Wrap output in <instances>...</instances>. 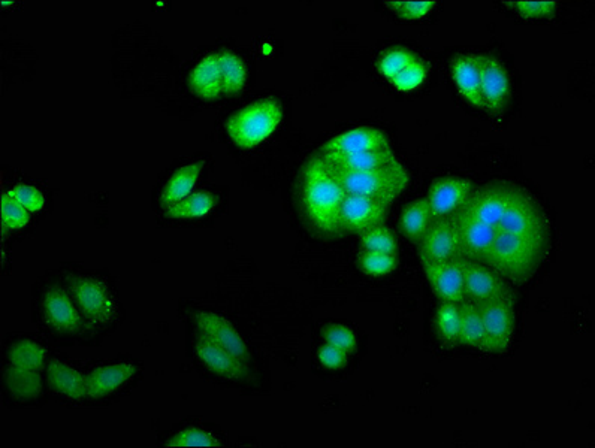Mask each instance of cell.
I'll use <instances>...</instances> for the list:
<instances>
[{
    "mask_svg": "<svg viewBox=\"0 0 595 448\" xmlns=\"http://www.w3.org/2000/svg\"><path fill=\"white\" fill-rule=\"evenodd\" d=\"M418 57L404 48H392V50L385 51L380 54L379 62H377V69L380 74L385 75L389 81L394 80L398 74L404 71L410 63L415 62Z\"/></svg>",
    "mask_w": 595,
    "mask_h": 448,
    "instance_id": "e575fe53",
    "label": "cell"
},
{
    "mask_svg": "<svg viewBox=\"0 0 595 448\" xmlns=\"http://www.w3.org/2000/svg\"><path fill=\"white\" fill-rule=\"evenodd\" d=\"M42 314L45 322L53 331L71 334L81 328V319L77 308L62 289L47 290L42 299Z\"/></svg>",
    "mask_w": 595,
    "mask_h": 448,
    "instance_id": "ac0fdd59",
    "label": "cell"
},
{
    "mask_svg": "<svg viewBox=\"0 0 595 448\" xmlns=\"http://www.w3.org/2000/svg\"><path fill=\"white\" fill-rule=\"evenodd\" d=\"M461 260L425 265L427 278L443 302L461 304L464 301V275Z\"/></svg>",
    "mask_w": 595,
    "mask_h": 448,
    "instance_id": "d6986e66",
    "label": "cell"
},
{
    "mask_svg": "<svg viewBox=\"0 0 595 448\" xmlns=\"http://www.w3.org/2000/svg\"><path fill=\"white\" fill-rule=\"evenodd\" d=\"M6 359H8L9 366H14V368L42 372L45 360H47V350L38 342L21 339L9 347Z\"/></svg>",
    "mask_w": 595,
    "mask_h": 448,
    "instance_id": "83f0119b",
    "label": "cell"
},
{
    "mask_svg": "<svg viewBox=\"0 0 595 448\" xmlns=\"http://www.w3.org/2000/svg\"><path fill=\"white\" fill-rule=\"evenodd\" d=\"M398 254H383L376 251H362L359 268L370 277H385L397 269Z\"/></svg>",
    "mask_w": 595,
    "mask_h": 448,
    "instance_id": "d6a6232c",
    "label": "cell"
},
{
    "mask_svg": "<svg viewBox=\"0 0 595 448\" xmlns=\"http://www.w3.org/2000/svg\"><path fill=\"white\" fill-rule=\"evenodd\" d=\"M72 295L84 319L92 325H107L116 316V301L102 281L89 277L77 278L72 283Z\"/></svg>",
    "mask_w": 595,
    "mask_h": 448,
    "instance_id": "8992f818",
    "label": "cell"
},
{
    "mask_svg": "<svg viewBox=\"0 0 595 448\" xmlns=\"http://www.w3.org/2000/svg\"><path fill=\"white\" fill-rule=\"evenodd\" d=\"M461 265L462 275H464V295L468 296V301L480 305L494 299L512 296L509 287L494 269L467 259H462Z\"/></svg>",
    "mask_w": 595,
    "mask_h": 448,
    "instance_id": "9c48e42d",
    "label": "cell"
},
{
    "mask_svg": "<svg viewBox=\"0 0 595 448\" xmlns=\"http://www.w3.org/2000/svg\"><path fill=\"white\" fill-rule=\"evenodd\" d=\"M459 326H461L459 305L443 302L442 307L437 311V331L445 344H458Z\"/></svg>",
    "mask_w": 595,
    "mask_h": 448,
    "instance_id": "4dcf8cb0",
    "label": "cell"
},
{
    "mask_svg": "<svg viewBox=\"0 0 595 448\" xmlns=\"http://www.w3.org/2000/svg\"><path fill=\"white\" fill-rule=\"evenodd\" d=\"M480 93H482L483 110L489 111L491 114L501 115L509 105V74L497 57L483 56Z\"/></svg>",
    "mask_w": 595,
    "mask_h": 448,
    "instance_id": "7c38bea8",
    "label": "cell"
},
{
    "mask_svg": "<svg viewBox=\"0 0 595 448\" xmlns=\"http://www.w3.org/2000/svg\"><path fill=\"white\" fill-rule=\"evenodd\" d=\"M190 86L196 95L204 98H216L220 92H223L219 54H210L196 65L190 74Z\"/></svg>",
    "mask_w": 595,
    "mask_h": 448,
    "instance_id": "d4e9b609",
    "label": "cell"
},
{
    "mask_svg": "<svg viewBox=\"0 0 595 448\" xmlns=\"http://www.w3.org/2000/svg\"><path fill=\"white\" fill-rule=\"evenodd\" d=\"M320 159L331 168L350 172L374 171L398 162L392 148L353 154H322Z\"/></svg>",
    "mask_w": 595,
    "mask_h": 448,
    "instance_id": "603a6c76",
    "label": "cell"
},
{
    "mask_svg": "<svg viewBox=\"0 0 595 448\" xmlns=\"http://www.w3.org/2000/svg\"><path fill=\"white\" fill-rule=\"evenodd\" d=\"M47 383L51 393L63 401L80 404L87 398L86 377L62 360H54L48 366Z\"/></svg>",
    "mask_w": 595,
    "mask_h": 448,
    "instance_id": "ffe728a7",
    "label": "cell"
},
{
    "mask_svg": "<svg viewBox=\"0 0 595 448\" xmlns=\"http://www.w3.org/2000/svg\"><path fill=\"white\" fill-rule=\"evenodd\" d=\"M137 375V368L131 363H111L102 368L93 369L86 377L87 398L105 399L116 395L128 386Z\"/></svg>",
    "mask_w": 595,
    "mask_h": 448,
    "instance_id": "5bb4252c",
    "label": "cell"
},
{
    "mask_svg": "<svg viewBox=\"0 0 595 448\" xmlns=\"http://www.w3.org/2000/svg\"><path fill=\"white\" fill-rule=\"evenodd\" d=\"M498 230L530 239L548 250L551 247V222L545 210L527 190L512 184Z\"/></svg>",
    "mask_w": 595,
    "mask_h": 448,
    "instance_id": "277c9868",
    "label": "cell"
},
{
    "mask_svg": "<svg viewBox=\"0 0 595 448\" xmlns=\"http://www.w3.org/2000/svg\"><path fill=\"white\" fill-rule=\"evenodd\" d=\"M317 359L326 369H341L347 363L346 351L334 347V345L325 344L317 351Z\"/></svg>",
    "mask_w": 595,
    "mask_h": 448,
    "instance_id": "7bdbcfd3",
    "label": "cell"
},
{
    "mask_svg": "<svg viewBox=\"0 0 595 448\" xmlns=\"http://www.w3.org/2000/svg\"><path fill=\"white\" fill-rule=\"evenodd\" d=\"M391 148L388 138L376 127L364 126L335 136L322 147V154H353Z\"/></svg>",
    "mask_w": 595,
    "mask_h": 448,
    "instance_id": "2e32d148",
    "label": "cell"
},
{
    "mask_svg": "<svg viewBox=\"0 0 595 448\" xmlns=\"http://www.w3.org/2000/svg\"><path fill=\"white\" fill-rule=\"evenodd\" d=\"M195 353L202 365L219 377L238 380L246 374V362L238 359L204 334L196 339Z\"/></svg>",
    "mask_w": 595,
    "mask_h": 448,
    "instance_id": "e0dca14e",
    "label": "cell"
},
{
    "mask_svg": "<svg viewBox=\"0 0 595 448\" xmlns=\"http://www.w3.org/2000/svg\"><path fill=\"white\" fill-rule=\"evenodd\" d=\"M361 245L364 251H376V253L383 254H398V242L394 233L388 227L380 226L373 227L362 233Z\"/></svg>",
    "mask_w": 595,
    "mask_h": 448,
    "instance_id": "836d02e7",
    "label": "cell"
},
{
    "mask_svg": "<svg viewBox=\"0 0 595 448\" xmlns=\"http://www.w3.org/2000/svg\"><path fill=\"white\" fill-rule=\"evenodd\" d=\"M421 259L424 266L462 259L458 230L453 220H434L421 239Z\"/></svg>",
    "mask_w": 595,
    "mask_h": 448,
    "instance_id": "30bf717a",
    "label": "cell"
},
{
    "mask_svg": "<svg viewBox=\"0 0 595 448\" xmlns=\"http://www.w3.org/2000/svg\"><path fill=\"white\" fill-rule=\"evenodd\" d=\"M473 186L470 181L458 177L440 178L431 186L430 202L434 219H446L450 214L456 213L470 196Z\"/></svg>",
    "mask_w": 595,
    "mask_h": 448,
    "instance_id": "9a60e30c",
    "label": "cell"
},
{
    "mask_svg": "<svg viewBox=\"0 0 595 448\" xmlns=\"http://www.w3.org/2000/svg\"><path fill=\"white\" fill-rule=\"evenodd\" d=\"M304 177V204L311 222L323 232H337L346 192L320 157L308 163Z\"/></svg>",
    "mask_w": 595,
    "mask_h": 448,
    "instance_id": "6da1fadb",
    "label": "cell"
},
{
    "mask_svg": "<svg viewBox=\"0 0 595 448\" xmlns=\"http://www.w3.org/2000/svg\"><path fill=\"white\" fill-rule=\"evenodd\" d=\"M8 195L14 198L18 204L23 205L27 211H39L44 208V196L35 187L21 184V186L14 187Z\"/></svg>",
    "mask_w": 595,
    "mask_h": 448,
    "instance_id": "60d3db41",
    "label": "cell"
},
{
    "mask_svg": "<svg viewBox=\"0 0 595 448\" xmlns=\"http://www.w3.org/2000/svg\"><path fill=\"white\" fill-rule=\"evenodd\" d=\"M453 222H455L456 230H458L462 259L485 262L489 250H491L492 242L497 236V227L476 219L462 208L456 211Z\"/></svg>",
    "mask_w": 595,
    "mask_h": 448,
    "instance_id": "ba28073f",
    "label": "cell"
},
{
    "mask_svg": "<svg viewBox=\"0 0 595 448\" xmlns=\"http://www.w3.org/2000/svg\"><path fill=\"white\" fill-rule=\"evenodd\" d=\"M388 207L364 196L346 195L341 204L340 227L349 232H367L385 222Z\"/></svg>",
    "mask_w": 595,
    "mask_h": 448,
    "instance_id": "8fae6325",
    "label": "cell"
},
{
    "mask_svg": "<svg viewBox=\"0 0 595 448\" xmlns=\"http://www.w3.org/2000/svg\"><path fill=\"white\" fill-rule=\"evenodd\" d=\"M510 184H488L480 187L476 192L470 193L462 210L470 213L476 219L491 224L498 229L501 216L506 207L507 196H509Z\"/></svg>",
    "mask_w": 595,
    "mask_h": 448,
    "instance_id": "4fadbf2b",
    "label": "cell"
},
{
    "mask_svg": "<svg viewBox=\"0 0 595 448\" xmlns=\"http://www.w3.org/2000/svg\"><path fill=\"white\" fill-rule=\"evenodd\" d=\"M196 323L201 328L202 334L208 336L211 341L216 342L243 362L249 360L246 342L232 328L231 323L226 322L223 317L217 316V314L202 313L196 317Z\"/></svg>",
    "mask_w": 595,
    "mask_h": 448,
    "instance_id": "7402d4cb",
    "label": "cell"
},
{
    "mask_svg": "<svg viewBox=\"0 0 595 448\" xmlns=\"http://www.w3.org/2000/svg\"><path fill=\"white\" fill-rule=\"evenodd\" d=\"M3 384L11 398L18 402H36L42 396L41 372L8 366L3 371Z\"/></svg>",
    "mask_w": 595,
    "mask_h": 448,
    "instance_id": "cb8c5ba5",
    "label": "cell"
},
{
    "mask_svg": "<svg viewBox=\"0 0 595 448\" xmlns=\"http://www.w3.org/2000/svg\"><path fill=\"white\" fill-rule=\"evenodd\" d=\"M434 220L436 219H434L428 199H419L404 208L400 219V229L410 241L421 242Z\"/></svg>",
    "mask_w": 595,
    "mask_h": 448,
    "instance_id": "484cf974",
    "label": "cell"
},
{
    "mask_svg": "<svg viewBox=\"0 0 595 448\" xmlns=\"http://www.w3.org/2000/svg\"><path fill=\"white\" fill-rule=\"evenodd\" d=\"M427 75V65H425V63L418 57V59H416L415 62L410 63L401 74H398L391 83L394 84L395 89L400 90V92H412V90H416L424 84Z\"/></svg>",
    "mask_w": 595,
    "mask_h": 448,
    "instance_id": "d590c367",
    "label": "cell"
},
{
    "mask_svg": "<svg viewBox=\"0 0 595 448\" xmlns=\"http://www.w3.org/2000/svg\"><path fill=\"white\" fill-rule=\"evenodd\" d=\"M2 219L6 226L17 229V227L26 226L29 222V213L14 198L5 195L2 199Z\"/></svg>",
    "mask_w": 595,
    "mask_h": 448,
    "instance_id": "ab89813d",
    "label": "cell"
},
{
    "mask_svg": "<svg viewBox=\"0 0 595 448\" xmlns=\"http://www.w3.org/2000/svg\"><path fill=\"white\" fill-rule=\"evenodd\" d=\"M214 207V198L210 193H196L187 196L183 201L171 205L168 216L172 219H190V217H204L210 214Z\"/></svg>",
    "mask_w": 595,
    "mask_h": 448,
    "instance_id": "f546056e",
    "label": "cell"
},
{
    "mask_svg": "<svg viewBox=\"0 0 595 448\" xmlns=\"http://www.w3.org/2000/svg\"><path fill=\"white\" fill-rule=\"evenodd\" d=\"M201 172V163L183 166L169 178L162 192L163 204L174 205L183 201L192 192Z\"/></svg>",
    "mask_w": 595,
    "mask_h": 448,
    "instance_id": "f1b7e54d",
    "label": "cell"
},
{
    "mask_svg": "<svg viewBox=\"0 0 595 448\" xmlns=\"http://www.w3.org/2000/svg\"><path fill=\"white\" fill-rule=\"evenodd\" d=\"M385 5L404 20H419V18L427 17L433 11L436 2H401V0H394V2H385Z\"/></svg>",
    "mask_w": 595,
    "mask_h": 448,
    "instance_id": "8d00e7d4",
    "label": "cell"
},
{
    "mask_svg": "<svg viewBox=\"0 0 595 448\" xmlns=\"http://www.w3.org/2000/svg\"><path fill=\"white\" fill-rule=\"evenodd\" d=\"M482 314L486 331V351H501L509 348L515 335V313H513L512 296L494 299L477 305Z\"/></svg>",
    "mask_w": 595,
    "mask_h": 448,
    "instance_id": "52a82bcc",
    "label": "cell"
},
{
    "mask_svg": "<svg viewBox=\"0 0 595 448\" xmlns=\"http://www.w3.org/2000/svg\"><path fill=\"white\" fill-rule=\"evenodd\" d=\"M219 60L220 68H222L223 92L234 95L244 86L246 68H244L243 62L232 53L219 54Z\"/></svg>",
    "mask_w": 595,
    "mask_h": 448,
    "instance_id": "1f68e13d",
    "label": "cell"
},
{
    "mask_svg": "<svg viewBox=\"0 0 595 448\" xmlns=\"http://www.w3.org/2000/svg\"><path fill=\"white\" fill-rule=\"evenodd\" d=\"M325 166L343 187L346 195L364 196L385 205H391L409 186V172L401 165L400 160L386 168L364 172L340 171L326 163Z\"/></svg>",
    "mask_w": 595,
    "mask_h": 448,
    "instance_id": "3957f363",
    "label": "cell"
},
{
    "mask_svg": "<svg viewBox=\"0 0 595 448\" xmlns=\"http://www.w3.org/2000/svg\"><path fill=\"white\" fill-rule=\"evenodd\" d=\"M506 5L515 8L525 18L548 17L557 11L555 2H506Z\"/></svg>",
    "mask_w": 595,
    "mask_h": 448,
    "instance_id": "b9f144b4",
    "label": "cell"
},
{
    "mask_svg": "<svg viewBox=\"0 0 595 448\" xmlns=\"http://www.w3.org/2000/svg\"><path fill=\"white\" fill-rule=\"evenodd\" d=\"M482 68L483 56H473V54H459L453 59L450 69H452L453 80L459 93L470 102L473 107H482Z\"/></svg>",
    "mask_w": 595,
    "mask_h": 448,
    "instance_id": "44dd1931",
    "label": "cell"
},
{
    "mask_svg": "<svg viewBox=\"0 0 595 448\" xmlns=\"http://www.w3.org/2000/svg\"><path fill=\"white\" fill-rule=\"evenodd\" d=\"M323 338H325L326 344L334 345V347L340 348L346 353H352L356 348V344H358L352 329L343 325L329 326L323 331Z\"/></svg>",
    "mask_w": 595,
    "mask_h": 448,
    "instance_id": "74e56055",
    "label": "cell"
},
{
    "mask_svg": "<svg viewBox=\"0 0 595 448\" xmlns=\"http://www.w3.org/2000/svg\"><path fill=\"white\" fill-rule=\"evenodd\" d=\"M282 117L279 102L265 99L234 115L228 123V133L240 147H255L279 127Z\"/></svg>",
    "mask_w": 595,
    "mask_h": 448,
    "instance_id": "5b68a950",
    "label": "cell"
},
{
    "mask_svg": "<svg viewBox=\"0 0 595 448\" xmlns=\"http://www.w3.org/2000/svg\"><path fill=\"white\" fill-rule=\"evenodd\" d=\"M168 447H213L219 446L217 441L211 437L207 432L199 431V429H186L175 435L168 444Z\"/></svg>",
    "mask_w": 595,
    "mask_h": 448,
    "instance_id": "f35d334b",
    "label": "cell"
},
{
    "mask_svg": "<svg viewBox=\"0 0 595 448\" xmlns=\"http://www.w3.org/2000/svg\"><path fill=\"white\" fill-rule=\"evenodd\" d=\"M459 313H461L459 344L486 350V331L479 307L473 302L462 301L461 305H459Z\"/></svg>",
    "mask_w": 595,
    "mask_h": 448,
    "instance_id": "4316f807",
    "label": "cell"
},
{
    "mask_svg": "<svg viewBox=\"0 0 595 448\" xmlns=\"http://www.w3.org/2000/svg\"><path fill=\"white\" fill-rule=\"evenodd\" d=\"M548 253V248L537 242L498 230L485 263L497 274L515 283H527L536 274Z\"/></svg>",
    "mask_w": 595,
    "mask_h": 448,
    "instance_id": "7a4b0ae2",
    "label": "cell"
}]
</instances>
